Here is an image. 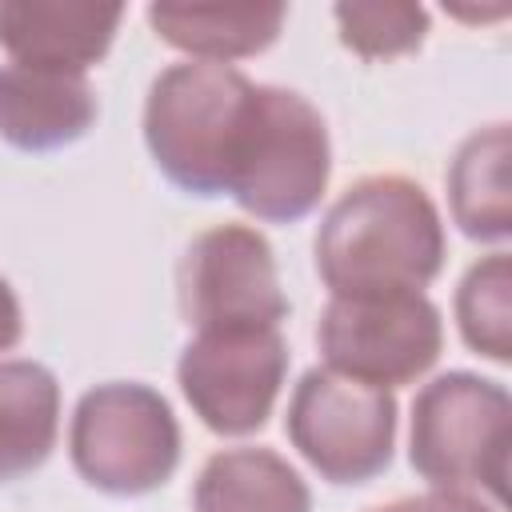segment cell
Segmentation results:
<instances>
[{"mask_svg":"<svg viewBox=\"0 0 512 512\" xmlns=\"http://www.w3.org/2000/svg\"><path fill=\"white\" fill-rule=\"evenodd\" d=\"M512 132L504 120L468 132L448 164V212L452 224L480 244H504L512 236V192H508Z\"/></svg>","mask_w":512,"mask_h":512,"instance_id":"obj_14","label":"cell"},{"mask_svg":"<svg viewBox=\"0 0 512 512\" xmlns=\"http://www.w3.org/2000/svg\"><path fill=\"white\" fill-rule=\"evenodd\" d=\"M152 32L188 60L232 64L260 56L276 44L288 8L284 4H148Z\"/></svg>","mask_w":512,"mask_h":512,"instance_id":"obj_12","label":"cell"},{"mask_svg":"<svg viewBox=\"0 0 512 512\" xmlns=\"http://www.w3.org/2000/svg\"><path fill=\"white\" fill-rule=\"evenodd\" d=\"M20 336H24V308H20L16 292H12V284L0 276V352L16 348Z\"/></svg>","mask_w":512,"mask_h":512,"instance_id":"obj_18","label":"cell"},{"mask_svg":"<svg viewBox=\"0 0 512 512\" xmlns=\"http://www.w3.org/2000/svg\"><path fill=\"white\" fill-rule=\"evenodd\" d=\"M120 20V4L0 0V48L24 68L88 72L108 56Z\"/></svg>","mask_w":512,"mask_h":512,"instance_id":"obj_10","label":"cell"},{"mask_svg":"<svg viewBox=\"0 0 512 512\" xmlns=\"http://www.w3.org/2000/svg\"><path fill=\"white\" fill-rule=\"evenodd\" d=\"M176 292L184 324L196 332L280 328L288 316L272 244L252 224L204 228L180 260Z\"/></svg>","mask_w":512,"mask_h":512,"instance_id":"obj_8","label":"cell"},{"mask_svg":"<svg viewBox=\"0 0 512 512\" xmlns=\"http://www.w3.org/2000/svg\"><path fill=\"white\" fill-rule=\"evenodd\" d=\"M96 88L84 72L0 64V140L20 152H56L96 124Z\"/></svg>","mask_w":512,"mask_h":512,"instance_id":"obj_11","label":"cell"},{"mask_svg":"<svg viewBox=\"0 0 512 512\" xmlns=\"http://www.w3.org/2000/svg\"><path fill=\"white\" fill-rule=\"evenodd\" d=\"M60 436V384L40 360H0V484L36 472Z\"/></svg>","mask_w":512,"mask_h":512,"instance_id":"obj_15","label":"cell"},{"mask_svg":"<svg viewBox=\"0 0 512 512\" xmlns=\"http://www.w3.org/2000/svg\"><path fill=\"white\" fill-rule=\"evenodd\" d=\"M332 176V140L320 108L280 84H256L244 144L232 164L228 192L264 224L304 220Z\"/></svg>","mask_w":512,"mask_h":512,"instance_id":"obj_4","label":"cell"},{"mask_svg":"<svg viewBox=\"0 0 512 512\" xmlns=\"http://www.w3.org/2000/svg\"><path fill=\"white\" fill-rule=\"evenodd\" d=\"M288 360L280 328L196 332L176 360V384L208 432L252 436L276 408Z\"/></svg>","mask_w":512,"mask_h":512,"instance_id":"obj_9","label":"cell"},{"mask_svg":"<svg viewBox=\"0 0 512 512\" xmlns=\"http://www.w3.org/2000/svg\"><path fill=\"white\" fill-rule=\"evenodd\" d=\"M372 512H448V492L432 488L424 496H404V500H392V504H380Z\"/></svg>","mask_w":512,"mask_h":512,"instance_id":"obj_19","label":"cell"},{"mask_svg":"<svg viewBox=\"0 0 512 512\" xmlns=\"http://www.w3.org/2000/svg\"><path fill=\"white\" fill-rule=\"evenodd\" d=\"M448 512H496V508H484L476 496L468 492H448Z\"/></svg>","mask_w":512,"mask_h":512,"instance_id":"obj_20","label":"cell"},{"mask_svg":"<svg viewBox=\"0 0 512 512\" xmlns=\"http://www.w3.org/2000/svg\"><path fill=\"white\" fill-rule=\"evenodd\" d=\"M180 420L172 404L140 380L88 388L68 420L76 476L104 496H148L180 464Z\"/></svg>","mask_w":512,"mask_h":512,"instance_id":"obj_5","label":"cell"},{"mask_svg":"<svg viewBox=\"0 0 512 512\" xmlns=\"http://www.w3.org/2000/svg\"><path fill=\"white\" fill-rule=\"evenodd\" d=\"M340 44L364 60H392L416 52L428 36V8L408 0H344L332 8Z\"/></svg>","mask_w":512,"mask_h":512,"instance_id":"obj_17","label":"cell"},{"mask_svg":"<svg viewBox=\"0 0 512 512\" xmlns=\"http://www.w3.org/2000/svg\"><path fill=\"white\" fill-rule=\"evenodd\" d=\"M192 512H312V488L280 452L240 444L204 460Z\"/></svg>","mask_w":512,"mask_h":512,"instance_id":"obj_13","label":"cell"},{"mask_svg":"<svg viewBox=\"0 0 512 512\" xmlns=\"http://www.w3.org/2000/svg\"><path fill=\"white\" fill-rule=\"evenodd\" d=\"M316 348L328 372L392 392L440 360L444 320L424 292L332 296L316 324Z\"/></svg>","mask_w":512,"mask_h":512,"instance_id":"obj_6","label":"cell"},{"mask_svg":"<svg viewBox=\"0 0 512 512\" xmlns=\"http://www.w3.org/2000/svg\"><path fill=\"white\" fill-rule=\"evenodd\" d=\"M256 80L236 64H168L144 100V144L188 196H224L252 116Z\"/></svg>","mask_w":512,"mask_h":512,"instance_id":"obj_2","label":"cell"},{"mask_svg":"<svg viewBox=\"0 0 512 512\" xmlns=\"http://www.w3.org/2000/svg\"><path fill=\"white\" fill-rule=\"evenodd\" d=\"M284 432L328 484H368L392 464L396 396L328 368H308L288 396Z\"/></svg>","mask_w":512,"mask_h":512,"instance_id":"obj_7","label":"cell"},{"mask_svg":"<svg viewBox=\"0 0 512 512\" xmlns=\"http://www.w3.org/2000/svg\"><path fill=\"white\" fill-rule=\"evenodd\" d=\"M452 308L456 328L476 356L492 364L512 360V260L504 248L468 264V272L456 284Z\"/></svg>","mask_w":512,"mask_h":512,"instance_id":"obj_16","label":"cell"},{"mask_svg":"<svg viewBox=\"0 0 512 512\" xmlns=\"http://www.w3.org/2000/svg\"><path fill=\"white\" fill-rule=\"evenodd\" d=\"M312 248L332 296L424 292L444 268V220L424 184L376 172L332 200Z\"/></svg>","mask_w":512,"mask_h":512,"instance_id":"obj_1","label":"cell"},{"mask_svg":"<svg viewBox=\"0 0 512 512\" xmlns=\"http://www.w3.org/2000/svg\"><path fill=\"white\" fill-rule=\"evenodd\" d=\"M512 396L476 372H440L412 400L408 460L440 492L484 488L496 504L508 492Z\"/></svg>","mask_w":512,"mask_h":512,"instance_id":"obj_3","label":"cell"}]
</instances>
